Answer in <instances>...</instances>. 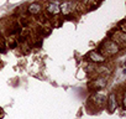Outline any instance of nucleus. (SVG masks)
Returning a JSON list of instances; mask_svg holds the SVG:
<instances>
[{
	"instance_id": "nucleus-1",
	"label": "nucleus",
	"mask_w": 126,
	"mask_h": 119,
	"mask_svg": "<svg viewBox=\"0 0 126 119\" xmlns=\"http://www.w3.org/2000/svg\"><path fill=\"white\" fill-rule=\"evenodd\" d=\"M47 13L48 14H52V15H56V14H58L61 10H59V5L58 4H56V3H49L48 5H47Z\"/></svg>"
},
{
	"instance_id": "nucleus-2",
	"label": "nucleus",
	"mask_w": 126,
	"mask_h": 119,
	"mask_svg": "<svg viewBox=\"0 0 126 119\" xmlns=\"http://www.w3.org/2000/svg\"><path fill=\"white\" fill-rule=\"evenodd\" d=\"M108 108L110 112H114L116 108V99H115V94H110L109 99H108Z\"/></svg>"
},
{
	"instance_id": "nucleus-3",
	"label": "nucleus",
	"mask_w": 126,
	"mask_h": 119,
	"mask_svg": "<svg viewBox=\"0 0 126 119\" xmlns=\"http://www.w3.org/2000/svg\"><path fill=\"white\" fill-rule=\"evenodd\" d=\"M89 58L92 60V61H94V62H104L105 61V58L101 55L96 53V52H90L89 53Z\"/></svg>"
},
{
	"instance_id": "nucleus-4",
	"label": "nucleus",
	"mask_w": 126,
	"mask_h": 119,
	"mask_svg": "<svg viewBox=\"0 0 126 119\" xmlns=\"http://www.w3.org/2000/svg\"><path fill=\"white\" fill-rule=\"evenodd\" d=\"M59 10H62V13L64 14V15L69 14V11H71V4L69 3H63L62 6H59Z\"/></svg>"
},
{
	"instance_id": "nucleus-5",
	"label": "nucleus",
	"mask_w": 126,
	"mask_h": 119,
	"mask_svg": "<svg viewBox=\"0 0 126 119\" xmlns=\"http://www.w3.org/2000/svg\"><path fill=\"white\" fill-rule=\"evenodd\" d=\"M40 9H41V6L35 3V4H31V5H30L29 11H30L31 14H37V13H40Z\"/></svg>"
}]
</instances>
